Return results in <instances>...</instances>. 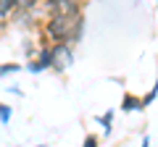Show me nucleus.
I'll return each mask as SVG.
<instances>
[{
	"instance_id": "f257e3e1",
	"label": "nucleus",
	"mask_w": 158,
	"mask_h": 147,
	"mask_svg": "<svg viewBox=\"0 0 158 147\" xmlns=\"http://www.w3.org/2000/svg\"><path fill=\"white\" fill-rule=\"evenodd\" d=\"M45 11L48 16H63V18H77L82 16V6L79 0H45Z\"/></svg>"
},
{
	"instance_id": "f03ea898",
	"label": "nucleus",
	"mask_w": 158,
	"mask_h": 147,
	"mask_svg": "<svg viewBox=\"0 0 158 147\" xmlns=\"http://www.w3.org/2000/svg\"><path fill=\"white\" fill-rule=\"evenodd\" d=\"M74 26V18H63V16H53L50 21L45 24V34L50 37L53 42H69V34H71Z\"/></svg>"
},
{
	"instance_id": "7ed1b4c3",
	"label": "nucleus",
	"mask_w": 158,
	"mask_h": 147,
	"mask_svg": "<svg viewBox=\"0 0 158 147\" xmlns=\"http://www.w3.org/2000/svg\"><path fill=\"white\" fill-rule=\"evenodd\" d=\"M66 66H71V45L58 42V45H53V68L63 71Z\"/></svg>"
},
{
	"instance_id": "20e7f679",
	"label": "nucleus",
	"mask_w": 158,
	"mask_h": 147,
	"mask_svg": "<svg viewBox=\"0 0 158 147\" xmlns=\"http://www.w3.org/2000/svg\"><path fill=\"white\" fill-rule=\"evenodd\" d=\"M82 29H85V16H77V18H74V26H71V34H69V42H66V45L79 42V37H82Z\"/></svg>"
},
{
	"instance_id": "39448f33",
	"label": "nucleus",
	"mask_w": 158,
	"mask_h": 147,
	"mask_svg": "<svg viewBox=\"0 0 158 147\" xmlns=\"http://www.w3.org/2000/svg\"><path fill=\"white\" fill-rule=\"evenodd\" d=\"M142 100L140 97H135V95H124V100H121V110H127V113H129V110H142Z\"/></svg>"
},
{
	"instance_id": "423d86ee",
	"label": "nucleus",
	"mask_w": 158,
	"mask_h": 147,
	"mask_svg": "<svg viewBox=\"0 0 158 147\" xmlns=\"http://www.w3.org/2000/svg\"><path fill=\"white\" fill-rule=\"evenodd\" d=\"M37 3L40 0H16V8L21 13H32V11H37Z\"/></svg>"
},
{
	"instance_id": "0eeeda50",
	"label": "nucleus",
	"mask_w": 158,
	"mask_h": 147,
	"mask_svg": "<svg viewBox=\"0 0 158 147\" xmlns=\"http://www.w3.org/2000/svg\"><path fill=\"white\" fill-rule=\"evenodd\" d=\"M111 118H113V113H111V110H108L106 116H98V124H100L103 129H106V137L111 134Z\"/></svg>"
},
{
	"instance_id": "6e6552de",
	"label": "nucleus",
	"mask_w": 158,
	"mask_h": 147,
	"mask_svg": "<svg viewBox=\"0 0 158 147\" xmlns=\"http://www.w3.org/2000/svg\"><path fill=\"white\" fill-rule=\"evenodd\" d=\"M13 8H16V0H0V16H8Z\"/></svg>"
},
{
	"instance_id": "1a4fd4ad",
	"label": "nucleus",
	"mask_w": 158,
	"mask_h": 147,
	"mask_svg": "<svg viewBox=\"0 0 158 147\" xmlns=\"http://www.w3.org/2000/svg\"><path fill=\"white\" fill-rule=\"evenodd\" d=\"M8 121H11V105H3V102H0V124L6 126Z\"/></svg>"
},
{
	"instance_id": "9d476101",
	"label": "nucleus",
	"mask_w": 158,
	"mask_h": 147,
	"mask_svg": "<svg viewBox=\"0 0 158 147\" xmlns=\"http://www.w3.org/2000/svg\"><path fill=\"white\" fill-rule=\"evenodd\" d=\"M19 63H3V66H0V76H6V74H11V71H19Z\"/></svg>"
},
{
	"instance_id": "9b49d317",
	"label": "nucleus",
	"mask_w": 158,
	"mask_h": 147,
	"mask_svg": "<svg viewBox=\"0 0 158 147\" xmlns=\"http://www.w3.org/2000/svg\"><path fill=\"white\" fill-rule=\"evenodd\" d=\"M98 145H100V139H98L95 134H87L85 142H82V147H98Z\"/></svg>"
},
{
	"instance_id": "f8f14e48",
	"label": "nucleus",
	"mask_w": 158,
	"mask_h": 147,
	"mask_svg": "<svg viewBox=\"0 0 158 147\" xmlns=\"http://www.w3.org/2000/svg\"><path fill=\"white\" fill-rule=\"evenodd\" d=\"M142 147H150V137H142Z\"/></svg>"
}]
</instances>
